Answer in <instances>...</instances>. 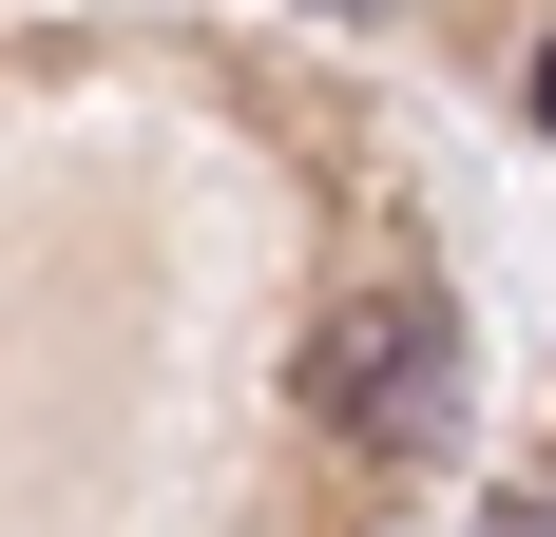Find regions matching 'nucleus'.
<instances>
[{"instance_id":"obj_3","label":"nucleus","mask_w":556,"mask_h":537,"mask_svg":"<svg viewBox=\"0 0 556 537\" xmlns=\"http://www.w3.org/2000/svg\"><path fill=\"white\" fill-rule=\"evenodd\" d=\"M538 135H556V39H538Z\"/></svg>"},{"instance_id":"obj_2","label":"nucleus","mask_w":556,"mask_h":537,"mask_svg":"<svg viewBox=\"0 0 556 537\" xmlns=\"http://www.w3.org/2000/svg\"><path fill=\"white\" fill-rule=\"evenodd\" d=\"M480 537H556V480H518V499H500V519H480Z\"/></svg>"},{"instance_id":"obj_1","label":"nucleus","mask_w":556,"mask_h":537,"mask_svg":"<svg viewBox=\"0 0 556 537\" xmlns=\"http://www.w3.org/2000/svg\"><path fill=\"white\" fill-rule=\"evenodd\" d=\"M307 403H327V441H365V461H422V441L460 423V326L422 268H384V288H345L327 346H307Z\"/></svg>"}]
</instances>
